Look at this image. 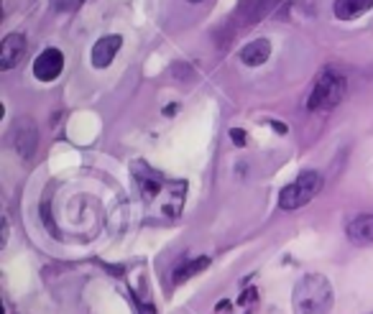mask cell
Segmentation results:
<instances>
[{
	"instance_id": "6da1fadb",
	"label": "cell",
	"mask_w": 373,
	"mask_h": 314,
	"mask_svg": "<svg viewBox=\"0 0 373 314\" xmlns=\"http://www.w3.org/2000/svg\"><path fill=\"white\" fill-rule=\"evenodd\" d=\"M335 294L332 284L322 273H307L294 287V312L296 314H330Z\"/></svg>"
},
{
	"instance_id": "7a4b0ae2",
	"label": "cell",
	"mask_w": 373,
	"mask_h": 314,
	"mask_svg": "<svg viewBox=\"0 0 373 314\" xmlns=\"http://www.w3.org/2000/svg\"><path fill=\"white\" fill-rule=\"evenodd\" d=\"M322 184H325V179L320 171H302L294 182L282 189V195H279V207L287 209V212L304 207V204L312 202V199L320 195Z\"/></svg>"
},
{
	"instance_id": "3957f363",
	"label": "cell",
	"mask_w": 373,
	"mask_h": 314,
	"mask_svg": "<svg viewBox=\"0 0 373 314\" xmlns=\"http://www.w3.org/2000/svg\"><path fill=\"white\" fill-rule=\"evenodd\" d=\"M343 92H345V79L340 77V74H335V72H322V74L317 77L315 87H312L307 107H310L312 112L332 110V107L343 100Z\"/></svg>"
},
{
	"instance_id": "277c9868",
	"label": "cell",
	"mask_w": 373,
	"mask_h": 314,
	"mask_svg": "<svg viewBox=\"0 0 373 314\" xmlns=\"http://www.w3.org/2000/svg\"><path fill=\"white\" fill-rule=\"evenodd\" d=\"M64 70V54L59 49H44L34 62V77L39 82H54Z\"/></svg>"
},
{
	"instance_id": "5b68a950",
	"label": "cell",
	"mask_w": 373,
	"mask_h": 314,
	"mask_svg": "<svg viewBox=\"0 0 373 314\" xmlns=\"http://www.w3.org/2000/svg\"><path fill=\"white\" fill-rule=\"evenodd\" d=\"M26 56V36L23 34H8L0 44V70L8 72L18 67Z\"/></svg>"
},
{
	"instance_id": "8992f818",
	"label": "cell",
	"mask_w": 373,
	"mask_h": 314,
	"mask_svg": "<svg viewBox=\"0 0 373 314\" xmlns=\"http://www.w3.org/2000/svg\"><path fill=\"white\" fill-rule=\"evenodd\" d=\"M120 46H123V39H120V36H103V39L92 46V67H95V70L110 67V62L115 59Z\"/></svg>"
},
{
	"instance_id": "52a82bcc",
	"label": "cell",
	"mask_w": 373,
	"mask_h": 314,
	"mask_svg": "<svg viewBox=\"0 0 373 314\" xmlns=\"http://www.w3.org/2000/svg\"><path fill=\"white\" fill-rule=\"evenodd\" d=\"M345 235L353 245H371L373 243V215H358L345 225Z\"/></svg>"
},
{
	"instance_id": "ba28073f",
	"label": "cell",
	"mask_w": 373,
	"mask_h": 314,
	"mask_svg": "<svg viewBox=\"0 0 373 314\" xmlns=\"http://www.w3.org/2000/svg\"><path fill=\"white\" fill-rule=\"evenodd\" d=\"M274 6H276V0H243L238 8V13H235V18H240L243 26H251L254 21L263 18Z\"/></svg>"
},
{
	"instance_id": "9c48e42d",
	"label": "cell",
	"mask_w": 373,
	"mask_h": 314,
	"mask_svg": "<svg viewBox=\"0 0 373 314\" xmlns=\"http://www.w3.org/2000/svg\"><path fill=\"white\" fill-rule=\"evenodd\" d=\"M268 56H271V44L266 39H256L240 49V62L246 67H261V64H266Z\"/></svg>"
},
{
	"instance_id": "30bf717a",
	"label": "cell",
	"mask_w": 373,
	"mask_h": 314,
	"mask_svg": "<svg viewBox=\"0 0 373 314\" xmlns=\"http://www.w3.org/2000/svg\"><path fill=\"white\" fill-rule=\"evenodd\" d=\"M373 8V0H335V15H338L340 21H353V18H358L360 13H366Z\"/></svg>"
},
{
	"instance_id": "8fae6325",
	"label": "cell",
	"mask_w": 373,
	"mask_h": 314,
	"mask_svg": "<svg viewBox=\"0 0 373 314\" xmlns=\"http://www.w3.org/2000/svg\"><path fill=\"white\" fill-rule=\"evenodd\" d=\"M210 266V259H195V261H187L184 266H179L174 271V281L176 284H182V281H187V279H192V276H197L199 271H204Z\"/></svg>"
},
{
	"instance_id": "7c38bea8",
	"label": "cell",
	"mask_w": 373,
	"mask_h": 314,
	"mask_svg": "<svg viewBox=\"0 0 373 314\" xmlns=\"http://www.w3.org/2000/svg\"><path fill=\"white\" fill-rule=\"evenodd\" d=\"M230 140L235 143V146H246V143H248V133L240 131V128H233V131H230Z\"/></svg>"
},
{
	"instance_id": "4fadbf2b",
	"label": "cell",
	"mask_w": 373,
	"mask_h": 314,
	"mask_svg": "<svg viewBox=\"0 0 373 314\" xmlns=\"http://www.w3.org/2000/svg\"><path fill=\"white\" fill-rule=\"evenodd\" d=\"M51 6L57 8V11H72V8L77 6V0H51Z\"/></svg>"
},
{
	"instance_id": "5bb4252c",
	"label": "cell",
	"mask_w": 373,
	"mask_h": 314,
	"mask_svg": "<svg viewBox=\"0 0 373 314\" xmlns=\"http://www.w3.org/2000/svg\"><path fill=\"white\" fill-rule=\"evenodd\" d=\"M190 3H202V0H190Z\"/></svg>"
}]
</instances>
